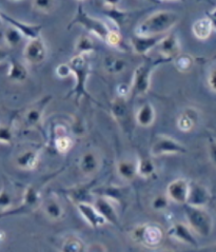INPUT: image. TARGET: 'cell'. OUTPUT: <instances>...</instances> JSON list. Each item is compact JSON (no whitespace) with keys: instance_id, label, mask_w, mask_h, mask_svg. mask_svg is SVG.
Wrapping results in <instances>:
<instances>
[{"instance_id":"1","label":"cell","mask_w":216,"mask_h":252,"mask_svg":"<svg viewBox=\"0 0 216 252\" xmlns=\"http://www.w3.org/2000/svg\"><path fill=\"white\" fill-rule=\"evenodd\" d=\"M181 20L180 14L173 11L161 10L151 14L135 28L136 35L155 36L163 35L175 27Z\"/></svg>"},{"instance_id":"2","label":"cell","mask_w":216,"mask_h":252,"mask_svg":"<svg viewBox=\"0 0 216 252\" xmlns=\"http://www.w3.org/2000/svg\"><path fill=\"white\" fill-rule=\"evenodd\" d=\"M69 64L72 70V75H74L76 78V84L69 92V94L66 95V97L74 96L76 103H79L81 98L94 100L91 94L88 92L87 88L89 77L91 76L92 73L91 63L89 61L88 55L76 54L75 56L71 58Z\"/></svg>"},{"instance_id":"3","label":"cell","mask_w":216,"mask_h":252,"mask_svg":"<svg viewBox=\"0 0 216 252\" xmlns=\"http://www.w3.org/2000/svg\"><path fill=\"white\" fill-rule=\"evenodd\" d=\"M170 62L171 61H169V59L161 56L157 59L146 57L145 61L137 66L133 74L132 84L130 86V94L133 97L145 96L148 94V92L150 91L151 78L155 69L158 65Z\"/></svg>"},{"instance_id":"4","label":"cell","mask_w":216,"mask_h":252,"mask_svg":"<svg viewBox=\"0 0 216 252\" xmlns=\"http://www.w3.org/2000/svg\"><path fill=\"white\" fill-rule=\"evenodd\" d=\"M184 208L185 220L193 232L200 238H207L212 233L214 220L211 214L205 208L188 204H185Z\"/></svg>"},{"instance_id":"5","label":"cell","mask_w":216,"mask_h":252,"mask_svg":"<svg viewBox=\"0 0 216 252\" xmlns=\"http://www.w3.org/2000/svg\"><path fill=\"white\" fill-rule=\"evenodd\" d=\"M76 25H79L83 28H85L89 33L98 37V38L101 39L102 41H105L106 37L110 31V29L108 28V26L105 24V22L101 21L100 19L90 16V15L84 10L83 4L81 3L78 4L75 16H74V18L69 24L68 30H71L74 26Z\"/></svg>"},{"instance_id":"6","label":"cell","mask_w":216,"mask_h":252,"mask_svg":"<svg viewBox=\"0 0 216 252\" xmlns=\"http://www.w3.org/2000/svg\"><path fill=\"white\" fill-rule=\"evenodd\" d=\"M132 238L140 245L148 248H154L161 244L163 238H165V231L158 224L148 223L134 228L132 231Z\"/></svg>"},{"instance_id":"7","label":"cell","mask_w":216,"mask_h":252,"mask_svg":"<svg viewBox=\"0 0 216 252\" xmlns=\"http://www.w3.org/2000/svg\"><path fill=\"white\" fill-rule=\"evenodd\" d=\"M42 203L41 191L37 185L31 184L26 187L22 194L21 203L17 207H13L9 211L0 213V217L17 216V214H26L38 209Z\"/></svg>"},{"instance_id":"8","label":"cell","mask_w":216,"mask_h":252,"mask_svg":"<svg viewBox=\"0 0 216 252\" xmlns=\"http://www.w3.org/2000/svg\"><path fill=\"white\" fill-rule=\"evenodd\" d=\"M187 152L188 149L182 143L165 134L156 135L152 140L150 148V154L154 158L163 157V155L185 154Z\"/></svg>"},{"instance_id":"9","label":"cell","mask_w":216,"mask_h":252,"mask_svg":"<svg viewBox=\"0 0 216 252\" xmlns=\"http://www.w3.org/2000/svg\"><path fill=\"white\" fill-rule=\"evenodd\" d=\"M51 100L52 95H44L26 108L24 115H22V126L25 129L31 130L39 127Z\"/></svg>"},{"instance_id":"10","label":"cell","mask_w":216,"mask_h":252,"mask_svg":"<svg viewBox=\"0 0 216 252\" xmlns=\"http://www.w3.org/2000/svg\"><path fill=\"white\" fill-rule=\"evenodd\" d=\"M96 187V180H92L85 184L75 185V186L63 189L62 192L73 204L79 203H93L95 194L93 189Z\"/></svg>"},{"instance_id":"11","label":"cell","mask_w":216,"mask_h":252,"mask_svg":"<svg viewBox=\"0 0 216 252\" xmlns=\"http://www.w3.org/2000/svg\"><path fill=\"white\" fill-rule=\"evenodd\" d=\"M48 49L41 36L30 39L24 49V58L30 64H40L47 59Z\"/></svg>"},{"instance_id":"12","label":"cell","mask_w":216,"mask_h":252,"mask_svg":"<svg viewBox=\"0 0 216 252\" xmlns=\"http://www.w3.org/2000/svg\"><path fill=\"white\" fill-rule=\"evenodd\" d=\"M189 187L190 182L187 179L180 177V179H175L168 185L166 194L170 202L178 205H185L188 199Z\"/></svg>"},{"instance_id":"13","label":"cell","mask_w":216,"mask_h":252,"mask_svg":"<svg viewBox=\"0 0 216 252\" xmlns=\"http://www.w3.org/2000/svg\"><path fill=\"white\" fill-rule=\"evenodd\" d=\"M211 198H212L211 192L205 186V185L195 181L190 182L189 194H188L187 203L185 204L194 206V207H200V208H206V207L211 202Z\"/></svg>"},{"instance_id":"14","label":"cell","mask_w":216,"mask_h":252,"mask_svg":"<svg viewBox=\"0 0 216 252\" xmlns=\"http://www.w3.org/2000/svg\"><path fill=\"white\" fill-rule=\"evenodd\" d=\"M167 233L171 239L185 244V245L193 247H196L198 245V242L195 238V233L192 231V229L189 227L188 224L182 223V221L174 223L168 229Z\"/></svg>"},{"instance_id":"15","label":"cell","mask_w":216,"mask_h":252,"mask_svg":"<svg viewBox=\"0 0 216 252\" xmlns=\"http://www.w3.org/2000/svg\"><path fill=\"white\" fill-rule=\"evenodd\" d=\"M93 205L96 207V209L106 220L107 224L114 225L119 227V218L116 211V207L114 203L106 196L102 195H95Z\"/></svg>"},{"instance_id":"16","label":"cell","mask_w":216,"mask_h":252,"mask_svg":"<svg viewBox=\"0 0 216 252\" xmlns=\"http://www.w3.org/2000/svg\"><path fill=\"white\" fill-rule=\"evenodd\" d=\"M75 206L81 218L93 229H97L99 227L107 225L106 220L103 219L98 210L96 209L93 203H79Z\"/></svg>"},{"instance_id":"17","label":"cell","mask_w":216,"mask_h":252,"mask_svg":"<svg viewBox=\"0 0 216 252\" xmlns=\"http://www.w3.org/2000/svg\"><path fill=\"white\" fill-rule=\"evenodd\" d=\"M166 34L163 35H155V36H144L134 34L131 37V47L136 54L145 56L149 52L157 47L158 42Z\"/></svg>"},{"instance_id":"18","label":"cell","mask_w":216,"mask_h":252,"mask_svg":"<svg viewBox=\"0 0 216 252\" xmlns=\"http://www.w3.org/2000/svg\"><path fill=\"white\" fill-rule=\"evenodd\" d=\"M41 148H30L18 153L15 158V165L24 171H33L39 164Z\"/></svg>"},{"instance_id":"19","label":"cell","mask_w":216,"mask_h":252,"mask_svg":"<svg viewBox=\"0 0 216 252\" xmlns=\"http://www.w3.org/2000/svg\"><path fill=\"white\" fill-rule=\"evenodd\" d=\"M78 166L83 175L87 177L94 176L99 171L101 166V158L96 151L88 150L84 154H81Z\"/></svg>"},{"instance_id":"20","label":"cell","mask_w":216,"mask_h":252,"mask_svg":"<svg viewBox=\"0 0 216 252\" xmlns=\"http://www.w3.org/2000/svg\"><path fill=\"white\" fill-rule=\"evenodd\" d=\"M0 16H1L2 20L6 22L7 25H10L14 27L15 29H17L18 31L24 35V37H27L29 39H33L39 37L42 31V26L40 25H30L26 24V22H22L20 20L15 19L14 17L10 16V15L5 14L4 12L0 11Z\"/></svg>"},{"instance_id":"21","label":"cell","mask_w":216,"mask_h":252,"mask_svg":"<svg viewBox=\"0 0 216 252\" xmlns=\"http://www.w3.org/2000/svg\"><path fill=\"white\" fill-rule=\"evenodd\" d=\"M157 49L161 57H165L171 62L174 61V58L182 53L181 42L175 34L163 36L157 44Z\"/></svg>"},{"instance_id":"22","label":"cell","mask_w":216,"mask_h":252,"mask_svg":"<svg viewBox=\"0 0 216 252\" xmlns=\"http://www.w3.org/2000/svg\"><path fill=\"white\" fill-rule=\"evenodd\" d=\"M199 122V112L197 109L188 107L185 108L181 114L177 116L176 126L180 131L188 133L194 130Z\"/></svg>"},{"instance_id":"23","label":"cell","mask_w":216,"mask_h":252,"mask_svg":"<svg viewBox=\"0 0 216 252\" xmlns=\"http://www.w3.org/2000/svg\"><path fill=\"white\" fill-rule=\"evenodd\" d=\"M53 146L59 154L69 153L74 147V139L64 127H56L53 136Z\"/></svg>"},{"instance_id":"24","label":"cell","mask_w":216,"mask_h":252,"mask_svg":"<svg viewBox=\"0 0 216 252\" xmlns=\"http://www.w3.org/2000/svg\"><path fill=\"white\" fill-rule=\"evenodd\" d=\"M41 205L43 212L49 220L53 221H59L63 220L65 216L64 209L62 203L55 196H50L46 198L44 201H42Z\"/></svg>"},{"instance_id":"25","label":"cell","mask_w":216,"mask_h":252,"mask_svg":"<svg viewBox=\"0 0 216 252\" xmlns=\"http://www.w3.org/2000/svg\"><path fill=\"white\" fill-rule=\"evenodd\" d=\"M7 78L15 84H21L29 78V70L24 63L17 59L10 58L9 69H7Z\"/></svg>"},{"instance_id":"26","label":"cell","mask_w":216,"mask_h":252,"mask_svg":"<svg viewBox=\"0 0 216 252\" xmlns=\"http://www.w3.org/2000/svg\"><path fill=\"white\" fill-rule=\"evenodd\" d=\"M117 175L124 182H132L137 176V160L121 159L116 164Z\"/></svg>"},{"instance_id":"27","label":"cell","mask_w":216,"mask_h":252,"mask_svg":"<svg viewBox=\"0 0 216 252\" xmlns=\"http://www.w3.org/2000/svg\"><path fill=\"white\" fill-rule=\"evenodd\" d=\"M156 118L155 108L151 102H146L141 106L135 114V122L143 128H149L154 124Z\"/></svg>"},{"instance_id":"28","label":"cell","mask_w":216,"mask_h":252,"mask_svg":"<svg viewBox=\"0 0 216 252\" xmlns=\"http://www.w3.org/2000/svg\"><path fill=\"white\" fill-rule=\"evenodd\" d=\"M93 193L95 195H102L106 196L109 199H111L114 204H123L126 202V198H128V193H126V190L122 187L117 186H109L106 188H100L97 190L96 188L93 189Z\"/></svg>"},{"instance_id":"29","label":"cell","mask_w":216,"mask_h":252,"mask_svg":"<svg viewBox=\"0 0 216 252\" xmlns=\"http://www.w3.org/2000/svg\"><path fill=\"white\" fill-rule=\"evenodd\" d=\"M111 114L114 117V120L118 124H126L128 122L130 114H129V106L125 101V97H117L113 100L111 105Z\"/></svg>"},{"instance_id":"30","label":"cell","mask_w":216,"mask_h":252,"mask_svg":"<svg viewBox=\"0 0 216 252\" xmlns=\"http://www.w3.org/2000/svg\"><path fill=\"white\" fill-rule=\"evenodd\" d=\"M212 21L209 17H203L197 19L192 26V32L197 39L207 40L213 31Z\"/></svg>"},{"instance_id":"31","label":"cell","mask_w":216,"mask_h":252,"mask_svg":"<svg viewBox=\"0 0 216 252\" xmlns=\"http://www.w3.org/2000/svg\"><path fill=\"white\" fill-rule=\"evenodd\" d=\"M126 66L128 63L121 57L110 55L103 59V69L110 75H118L126 69Z\"/></svg>"},{"instance_id":"32","label":"cell","mask_w":216,"mask_h":252,"mask_svg":"<svg viewBox=\"0 0 216 252\" xmlns=\"http://www.w3.org/2000/svg\"><path fill=\"white\" fill-rule=\"evenodd\" d=\"M156 174V166L151 158L143 157L137 158V176L150 180Z\"/></svg>"},{"instance_id":"33","label":"cell","mask_w":216,"mask_h":252,"mask_svg":"<svg viewBox=\"0 0 216 252\" xmlns=\"http://www.w3.org/2000/svg\"><path fill=\"white\" fill-rule=\"evenodd\" d=\"M14 206V192L6 182L3 183L1 189H0V212L3 213L9 211Z\"/></svg>"},{"instance_id":"34","label":"cell","mask_w":216,"mask_h":252,"mask_svg":"<svg viewBox=\"0 0 216 252\" xmlns=\"http://www.w3.org/2000/svg\"><path fill=\"white\" fill-rule=\"evenodd\" d=\"M63 252H83L87 251V244L77 235L66 236L62 244Z\"/></svg>"},{"instance_id":"35","label":"cell","mask_w":216,"mask_h":252,"mask_svg":"<svg viewBox=\"0 0 216 252\" xmlns=\"http://www.w3.org/2000/svg\"><path fill=\"white\" fill-rule=\"evenodd\" d=\"M3 39L7 47L14 49L17 48L22 40H24V35L17 29L9 25V27H6L3 31Z\"/></svg>"},{"instance_id":"36","label":"cell","mask_w":216,"mask_h":252,"mask_svg":"<svg viewBox=\"0 0 216 252\" xmlns=\"http://www.w3.org/2000/svg\"><path fill=\"white\" fill-rule=\"evenodd\" d=\"M95 46L94 42L89 35H80L75 42V52L76 54L89 55L94 52Z\"/></svg>"},{"instance_id":"37","label":"cell","mask_w":216,"mask_h":252,"mask_svg":"<svg viewBox=\"0 0 216 252\" xmlns=\"http://www.w3.org/2000/svg\"><path fill=\"white\" fill-rule=\"evenodd\" d=\"M105 14L107 15V16L110 19H112V20L115 22L118 28H121L123 24H125L126 20L130 18L129 12L119 10L118 6H115V7H108V6H106Z\"/></svg>"},{"instance_id":"38","label":"cell","mask_w":216,"mask_h":252,"mask_svg":"<svg viewBox=\"0 0 216 252\" xmlns=\"http://www.w3.org/2000/svg\"><path fill=\"white\" fill-rule=\"evenodd\" d=\"M174 65L180 72L187 73L191 71L193 65H194V57L191 56L190 54L181 53L174 58Z\"/></svg>"},{"instance_id":"39","label":"cell","mask_w":216,"mask_h":252,"mask_svg":"<svg viewBox=\"0 0 216 252\" xmlns=\"http://www.w3.org/2000/svg\"><path fill=\"white\" fill-rule=\"evenodd\" d=\"M15 138V131L12 124H0V144L12 145Z\"/></svg>"},{"instance_id":"40","label":"cell","mask_w":216,"mask_h":252,"mask_svg":"<svg viewBox=\"0 0 216 252\" xmlns=\"http://www.w3.org/2000/svg\"><path fill=\"white\" fill-rule=\"evenodd\" d=\"M170 204V199L168 198L167 194L165 193H159L156 194L151 201V208L155 212H162L168 209Z\"/></svg>"},{"instance_id":"41","label":"cell","mask_w":216,"mask_h":252,"mask_svg":"<svg viewBox=\"0 0 216 252\" xmlns=\"http://www.w3.org/2000/svg\"><path fill=\"white\" fill-rule=\"evenodd\" d=\"M32 5L37 12L50 14L55 10L56 0H32Z\"/></svg>"},{"instance_id":"42","label":"cell","mask_w":216,"mask_h":252,"mask_svg":"<svg viewBox=\"0 0 216 252\" xmlns=\"http://www.w3.org/2000/svg\"><path fill=\"white\" fill-rule=\"evenodd\" d=\"M105 42L108 46L114 49H122L123 47V36L117 30H110L105 39Z\"/></svg>"},{"instance_id":"43","label":"cell","mask_w":216,"mask_h":252,"mask_svg":"<svg viewBox=\"0 0 216 252\" xmlns=\"http://www.w3.org/2000/svg\"><path fill=\"white\" fill-rule=\"evenodd\" d=\"M55 73L59 78H66L72 75V70L69 63H62L56 66Z\"/></svg>"},{"instance_id":"44","label":"cell","mask_w":216,"mask_h":252,"mask_svg":"<svg viewBox=\"0 0 216 252\" xmlns=\"http://www.w3.org/2000/svg\"><path fill=\"white\" fill-rule=\"evenodd\" d=\"M208 155L213 166L216 167V139L214 137H209L208 140Z\"/></svg>"},{"instance_id":"45","label":"cell","mask_w":216,"mask_h":252,"mask_svg":"<svg viewBox=\"0 0 216 252\" xmlns=\"http://www.w3.org/2000/svg\"><path fill=\"white\" fill-rule=\"evenodd\" d=\"M208 86L212 92L216 93V68H213L208 75Z\"/></svg>"},{"instance_id":"46","label":"cell","mask_w":216,"mask_h":252,"mask_svg":"<svg viewBox=\"0 0 216 252\" xmlns=\"http://www.w3.org/2000/svg\"><path fill=\"white\" fill-rule=\"evenodd\" d=\"M108 249L105 247L103 244L100 243H92L87 245V251L91 252H101V251H107Z\"/></svg>"},{"instance_id":"47","label":"cell","mask_w":216,"mask_h":252,"mask_svg":"<svg viewBox=\"0 0 216 252\" xmlns=\"http://www.w3.org/2000/svg\"><path fill=\"white\" fill-rule=\"evenodd\" d=\"M117 93H118V96H121V97H125V96L130 93V87H125L123 85L118 86Z\"/></svg>"},{"instance_id":"48","label":"cell","mask_w":216,"mask_h":252,"mask_svg":"<svg viewBox=\"0 0 216 252\" xmlns=\"http://www.w3.org/2000/svg\"><path fill=\"white\" fill-rule=\"evenodd\" d=\"M7 57H9V52L4 48H0V64H2V63L6 61Z\"/></svg>"},{"instance_id":"49","label":"cell","mask_w":216,"mask_h":252,"mask_svg":"<svg viewBox=\"0 0 216 252\" xmlns=\"http://www.w3.org/2000/svg\"><path fill=\"white\" fill-rule=\"evenodd\" d=\"M103 2H105L106 6L108 7H115L121 3V0H103Z\"/></svg>"},{"instance_id":"50","label":"cell","mask_w":216,"mask_h":252,"mask_svg":"<svg viewBox=\"0 0 216 252\" xmlns=\"http://www.w3.org/2000/svg\"><path fill=\"white\" fill-rule=\"evenodd\" d=\"M200 250H202V251H209V252H216V243L210 244V245L200 248Z\"/></svg>"},{"instance_id":"51","label":"cell","mask_w":216,"mask_h":252,"mask_svg":"<svg viewBox=\"0 0 216 252\" xmlns=\"http://www.w3.org/2000/svg\"><path fill=\"white\" fill-rule=\"evenodd\" d=\"M3 240H4V233L3 232H0V244L2 243Z\"/></svg>"},{"instance_id":"52","label":"cell","mask_w":216,"mask_h":252,"mask_svg":"<svg viewBox=\"0 0 216 252\" xmlns=\"http://www.w3.org/2000/svg\"><path fill=\"white\" fill-rule=\"evenodd\" d=\"M148 1H151V2H154V3H159L160 2L159 0H148Z\"/></svg>"},{"instance_id":"53","label":"cell","mask_w":216,"mask_h":252,"mask_svg":"<svg viewBox=\"0 0 216 252\" xmlns=\"http://www.w3.org/2000/svg\"><path fill=\"white\" fill-rule=\"evenodd\" d=\"M2 25H3V20H2L1 16H0V28H1V27H2Z\"/></svg>"},{"instance_id":"54","label":"cell","mask_w":216,"mask_h":252,"mask_svg":"<svg viewBox=\"0 0 216 252\" xmlns=\"http://www.w3.org/2000/svg\"><path fill=\"white\" fill-rule=\"evenodd\" d=\"M159 1H166V0H159ZM178 1H185V0H178Z\"/></svg>"},{"instance_id":"55","label":"cell","mask_w":216,"mask_h":252,"mask_svg":"<svg viewBox=\"0 0 216 252\" xmlns=\"http://www.w3.org/2000/svg\"><path fill=\"white\" fill-rule=\"evenodd\" d=\"M77 1H78L79 3H81V2H84V1H86V0H77Z\"/></svg>"},{"instance_id":"56","label":"cell","mask_w":216,"mask_h":252,"mask_svg":"<svg viewBox=\"0 0 216 252\" xmlns=\"http://www.w3.org/2000/svg\"><path fill=\"white\" fill-rule=\"evenodd\" d=\"M11 1H21V0H11Z\"/></svg>"},{"instance_id":"57","label":"cell","mask_w":216,"mask_h":252,"mask_svg":"<svg viewBox=\"0 0 216 252\" xmlns=\"http://www.w3.org/2000/svg\"><path fill=\"white\" fill-rule=\"evenodd\" d=\"M0 70H1V64H0Z\"/></svg>"}]
</instances>
